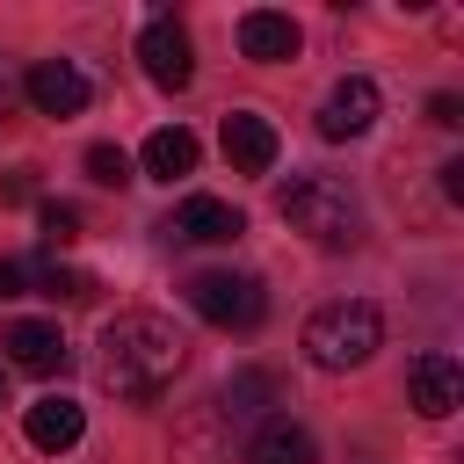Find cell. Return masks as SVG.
Here are the masks:
<instances>
[{
    "mask_svg": "<svg viewBox=\"0 0 464 464\" xmlns=\"http://www.w3.org/2000/svg\"><path fill=\"white\" fill-rule=\"evenodd\" d=\"M7 362L29 370V377H58L65 370V334L51 319H14L7 326Z\"/></svg>",
    "mask_w": 464,
    "mask_h": 464,
    "instance_id": "cell-13",
    "label": "cell"
},
{
    "mask_svg": "<svg viewBox=\"0 0 464 464\" xmlns=\"http://www.w3.org/2000/svg\"><path fill=\"white\" fill-rule=\"evenodd\" d=\"M276 152H283V138H276V123H268L261 109H232V116H225V160H232L239 174H268Z\"/></svg>",
    "mask_w": 464,
    "mask_h": 464,
    "instance_id": "cell-11",
    "label": "cell"
},
{
    "mask_svg": "<svg viewBox=\"0 0 464 464\" xmlns=\"http://www.w3.org/2000/svg\"><path fill=\"white\" fill-rule=\"evenodd\" d=\"M428 123L457 130V123H464V102H457V94H428Z\"/></svg>",
    "mask_w": 464,
    "mask_h": 464,
    "instance_id": "cell-21",
    "label": "cell"
},
{
    "mask_svg": "<svg viewBox=\"0 0 464 464\" xmlns=\"http://www.w3.org/2000/svg\"><path fill=\"white\" fill-rule=\"evenodd\" d=\"M94 348H102L94 355V377L116 399H160L181 377V362H188V341H181V326L167 312H116Z\"/></svg>",
    "mask_w": 464,
    "mask_h": 464,
    "instance_id": "cell-1",
    "label": "cell"
},
{
    "mask_svg": "<svg viewBox=\"0 0 464 464\" xmlns=\"http://www.w3.org/2000/svg\"><path fill=\"white\" fill-rule=\"evenodd\" d=\"M457 399H464V370H457L442 348H428V355L406 362V406H413L420 420H450Z\"/></svg>",
    "mask_w": 464,
    "mask_h": 464,
    "instance_id": "cell-7",
    "label": "cell"
},
{
    "mask_svg": "<svg viewBox=\"0 0 464 464\" xmlns=\"http://www.w3.org/2000/svg\"><path fill=\"white\" fill-rule=\"evenodd\" d=\"M29 283L44 290V297H65V304H80L94 283L80 276V268H65V261H29Z\"/></svg>",
    "mask_w": 464,
    "mask_h": 464,
    "instance_id": "cell-17",
    "label": "cell"
},
{
    "mask_svg": "<svg viewBox=\"0 0 464 464\" xmlns=\"http://www.w3.org/2000/svg\"><path fill=\"white\" fill-rule=\"evenodd\" d=\"M87 72L72 65V58H36L29 72H22V102L36 109V116H80L87 109Z\"/></svg>",
    "mask_w": 464,
    "mask_h": 464,
    "instance_id": "cell-6",
    "label": "cell"
},
{
    "mask_svg": "<svg viewBox=\"0 0 464 464\" xmlns=\"http://www.w3.org/2000/svg\"><path fill=\"white\" fill-rule=\"evenodd\" d=\"M442 196H450V203H464V160H450V167H442Z\"/></svg>",
    "mask_w": 464,
    "mask_h": 464,
    "instance_id": "cell-24",
    "label": "cell"
},
{
    "mask_svg": "<svg viewBox=\"0 0 464 464\" xmlns=\"http://www.w3.org/2000/svg\"><path fill=\"white\" fill-rule=\"evenodd\" d=\"M22 435H29V450H44V457H65V450L87 435V406H80V399H58V392H44V399L22 413Z\"/></svg>",
    "mask_w": 464,
    "mask_h": 464,
    "instance_id": "cell-9",
    "label": "cell"
},
{
    "mask_svg": "<svg viewBox=\"0 0 464 464\" xmlns=\"http://www.w3.org/2000/svg\"><path fill=\"white\" fill-rule=\"evenodd\" d=\"M87 181L123 188V181H130V152H123V145H87Z\"/></svg>",
    "mask_w": 464,
    "mask_h": 464,
    "instance_id": "cell-18",
    "label": "cell"
},
{
    "mask_svg": "<svg viewBox=\"0 0 464 464\" xmlns=\"http://www.w3.org/2000/svg\"><path fill=\"white\" fill-rule=\"evenodd\" d=\"M0 203H36V167H7L0 174Z\"/></svg>",
    "mask_w": 464,
    "mask_h": 464,
    "instance_id": "cell-20",
    "label": "cell"
},
{
    "mask_svg": "<svg viewBox=\"0 0 464 464\" xmlns=\"http://www.w3.org/2000/svg\"><path fill=\"white\" fill-rule=\"evenodd\" d=\"M268 406H276V377H268V370H232V384H225V420H268Z\"/></svg>",
    "mask_w": 464,
    "mask_h": 464,
    "instance_id": "cell-16",
    "label": "cell"
},
{
    "mask_svg": "<svg viewBox=\"0 0 464 464\" xmlns=\"http://www.w3.org/2000/svg\"><path fill=\"white\" fill-rule=\"evenodd\" d=\"M377 123V80L370 72H348V80H334L326 87V102H319V138H362Z\"/></svg>",
    "mask_w": 464,
    "mask_h": 464,
    "instance_id": "cell-8",
    "label": "cell"
},
{
    "mask_svg": "<svg viewBox=\"0 0 464 464\" xmlns=\"http://www.w3.org/2000/svg\"><path fill=\"white\" fill-rule=\"evenodd\" d=\"M138 65H145V80L167 87V94L196 80V44H188V29H181L167 7L145 14V29H138Z\"/></svg>",
    "mask_w": 464,
    "mask_h": 464,
    "instance_id": "cell-5",
    "label": "cell"
},
{
    "mask_svg": "<svg viewBox=\"0 0 464 464\" xmlns=\"http://www.w3.org/2000/svg\"><path fill=\"white\" fill-rule=\"evenodd\" d=\"M188 304H196V319L232 326V334H246V326L268 319V290H261V276H239V268H203V276L188 283Z\"/></svg>",
    "mask_w": 464,
    "mask_h": 464,
    "instance_id": "cell-4",
    "label": "cell"
},
{
    "mask_svg": "<svg viewBox=\"0 0 464 464\" xmlns=\"http://www.w3.org/2000/svg\"><path fill=\"white\" fill-rule=\"evenodd\" d=\"M29 290V261H0V304Z\"/></svg>",
    "mask_w": 464,
    "mask_h": 464,
    "instance_id": "cell-22",
    "label": "cell"
},
{
    "mask_svg": "<svg viewBox=\"0 0 464 464\" xmlns=\"http://www.w3.org/2000/svg\"><path fill=\"white\" fill-rule=\"evenodd\" d=\"M377 348H384V319H377V304H362V297L319 304V312L304 319V355H312L319 370H362Z\"/></svg>",
    "mask_w": 464,
    "mask_h": 464,
    "instance_id": "cell-3",
    "label": "cell"
},
{
    "mask_svg": "<svg viewBox=\"0 0 464 464\" xmlns=\"http://www.w3.org/2000/svg\"><path fill=\"white\" fill-rule=\"evenodd\" d=\"M0 406H7V377H0Z\"/></svg>",
    "mask_w": 464,
    "mask_h": 464,
    "instance_id": "cell-25",
    "label": "cell"
},
{
    "mask_svg": "<svg viewBox=\"0 0 464 464\" xmlns=\"http://www.w3.org/2000/svg\"><path fill=\"white\" fill-rule=\"evenodd\" d=\"M297 44H304V29H297L283 7H246V14H239V51H246L254 65H290Z\"/></svg>",
    "mask_w": 464,
    "mask_h": 464,
    "instance_id": "cell-10",
    "label": "cell"
},
{
    "mask_svg": "<svg viewBox=\"0 0 464 464\" xmlns=\"http://www.w3.org/2000/svg\"><path fill=\"white\" fill-rule=\"evenodd\" d=\"M246 464H319V442H312L304 420L268 413V420H254V435H246Z\"/></svg>",
    "mask_w": 464,
    "mask_h": 464,
    "instance_id": "cell-12",
    "label": "cell"
},
{
    "mask_svg": "<svg viewBox=\"0 0 464 464\" xmlns=\"http://www.w3.org/2000/svg\"><path fill=\"white\" fill-rule=\"evenodd\" d=\"M174 239H203V246H225V239H239L246 232V218L225 203V196H188L181 210H174V225H167Z\"/></svg>",
    "mask_w": 464,
    "mask_h": 464,
    "instance_id": "cell-14",
    "label": "cell"
},
{
    "mask_svg": "<svg viewBox=\"0 0 464 464\" xmlns=\"http://www.w3.org/2000/svg\"><path fill=\"white\" fill-rule=\"evenodd\" d=\"M14 102H22V72H14L7 58H0V123L14 116Z\"/></svg>",
    "mask_w": 464,
    "mask_h": 464,
    "instance_id": "cell-23",
    "label": "cell"
},
{
    "mask_svg": "<svg viewBox=\"0 0 464 464\" xmlns=\"http://www.w3.org/2000/svg\"><path fill=\"white\" fill-rule=\"evenodd\" d=\"M276 210H283L290 232H304V239L326 246V254H341V246L362 239V203H355L348 181H334V174H297V181L276 196Z\"/></svg>",
    "mask_w": 464,
    "mask_h": 464,
    "instance_id": "cell-2",
    "label": "cell"
},
{
    "mask_svg": "<svg viewBox=\"0 0 464 464\" xmlns=\"http://www.w3.org/2000/svg\"><path fill=\"white\" fill-rule=\"evenodd\" d=\"M138 167H145L152 181H181V174H196V130H181V123H160V130L145 138Z\"/></svg>",
    "mask_w": 464,
    "mask_h": 464,
    "instance_id": "cell-15",
    "label": "cell"
},
{
    "mask_svg": "<svg viewBox=\"0 0 464 464\" xmlns=\"http://www.w3.org/2000/svg\"><path fill=\"white\" fill-rule=\"evenodd\" d=\"M36 225H44V246H72V239H80V210H72V203H44Z\"/></svg>",
    "mask_w": 464,
    "mask_h": 464,
    "instance_id": "cell-19",
    "label": "cell"
}]
</instances>
